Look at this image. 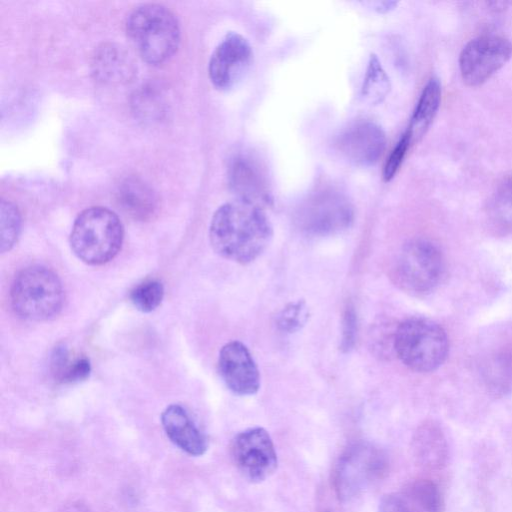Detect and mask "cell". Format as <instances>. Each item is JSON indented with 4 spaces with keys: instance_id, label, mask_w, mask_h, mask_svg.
I'll return each mask as SVG.
<instances>
[{
    "instance_id": "cell-1",
    "label": "cell",
    "mask_w": 512,
    "mask_h": 512,
    "mask_svg": "<svg viewBox=\"0 0 512 512\" xmlns=\"http://www.w3.org/2000/svg\"><path fill=\"white\" fill-rule=\"evenodd\" d=\"M272 236V225L263 207L239 199L220 206L209 227L213 250L242 265L257 259L269 246Z\"/></svg>"
},
{
    "instance_id": "cell-2",
    "label": "cell",
    "mask_w": 512,
    "mask_h": 512,
    "mask_svg": "<svg viewBox=\"0 0 512 512\" xmlns=\"http://www.w3.org/2000/svg\"><path fill=\"white\" fill-rule=\"evenodd\" d=\"M126 30L140 57L149 64L167 61L178 49V20L163 5L144 4L134 9L128 16Z\"/></svg>"
},
{
    "instance_id": "cell-3",
    "label": "cell",
    "mask_w": 512,
    "mask_h": 512,
    "mask_svg": "<svg viewBox=\"0 0 512 512\" xmlns=\"http://www.w3.org/2000/svg\"><path fill=\"white\" fill-rule=\"evenodd\" d=\"M124 237L122 223L108 208L94 206L75 219L70 233L73 253L84 263L102 265L120 251Z\"/></svg>"
},
{
    "instance_id": "cell-4",
    "label": "cell",
    "mask_w": 512,
    "mask_h": 512,
    "mask_svg": "<svg viewBox=\"0 0 512 512\" xmlns=\"http://www.w3.org/2000/svg\"><path fill=\"white\" fill-rule=\"evenodd\" d=\"M449 341L445 330L433 320L411 317L397 324L394 353L409 369L431 372L445 361Z\"/></svg>"
},
{
    "instance_id": "cell-5",
    "label": "cell",
    "mask_w": 512,
    "mask_h": 512,
    "mask_svg": "<svg viewBox=\"0 0 512 512\" xmlns=\"http://www.w3.org/2000/svg\"><path fill=\"white\" fill-rule=\"evenodd\" d=\"M10 300L14 312L30 321H45L55 317L62 309L64 290L51 269L32 265L15 276Z\"/></svg>"
},
{
    "instance_id": "cell-6",
    "label": "cell",
    "mask_w": 512,
    "mask_h": 512,
    "mask_svg": "<svg viewBox=\"0 0 512 512\" xmlns=\"http://www.w3.org/2000/svg\"><path fill=\"white\" fill-rule=\"evenodd\" d=\"M444 270L445 262L439 247L430 240L416 238L401 248L392 277L403 290L425 294L438 286Z\"/></svg>"
},
{
    "instance_id": "cell-7",
    "label": "cell",
    "mask_w": 512,
    "mask_h": 512,
    "mask_svg": "<svg viewBox=\"0 0 512 512\" xmlns=\"http://www.w3.org/2000/svg\"><path fill=\"white\" fill-rule=\"evenodd\" d=\"M388 470L386 454L378 447L356 443L342 454L336 467L334 486L342 501H349L380 480Z\"/></svg>"
},
{
    "instance_id": "cell-8",
    "label": "cell",
    "mask_w": 512,
    "mask_h": 512,
    "mask_svg": "<svg viewBox=\"0 0 512 512\" xmlns=\"http://www.w3.org/2000/svg\"><path fill=\"white\" fill-rule=\"evenodd\" d=\"M351 203L336 191L324 190L311 195L298 209L296 223L306 234L325 236L347 229L353 222Z\"/></svg>"
},
{
    "instance_id": "cell-9",
    "label": "cell",
    "mask_w": 512,
    "mask_h": 512,
    "mask_svg": "<svg viewBox=\"0 0 512 512\" xmlns=\"http://www.w3.org/2000/svg\"><path fill=\"white\" fill-rule=\"evenodd\" d=\"M512 56V43L499 35L470 40L459 56V69L468 86H479L501 69Z\"/></svg>"
},
{
    "instance_id": "cell-10",
    "label": "cell",
    "mask_w": 512,
    "mask_h": 512,
    "mask_svg": "<svg viewBox=\"0 0 512 512\" xmlns=\"http://www.w3.org/2000/svg\"><path fill=\"white\" fill-rule=\"evenodd\" d=\"M231 455L237 469L250 482L266 480L277 468L273 441L262 427L238 433L231 443Z\"/></svg>"
},
{
    "instance_id": "cell-11",
    "label": "cell",
    "mask_w": 512,
    "mask_h": 512,
    "mask_svg": "<svg viewBox=\"0 0 512 512\" xmlns=\"http://www.w3.org/2000/svg\"><path fill=\"white\" fill-rule=\"evenodd\" d=\"M253 62V50L242 35L228 33L213 51L208 74L212 84L227 90L239 83L249 71Z\"/></svg>"
},
{
    "instance_id": "cell-12",
    "label": "cell",
    "mask_w": 512,
    "mask_h": 512,
    "mask_svg": "<svg viewBox=\"0 0 512 512\" xmlns=\"http://www.w3.org/2000/svg\"><path fill=\"white\" fill-rule=\"evenodd\" d=\"M386 146L383 129L371 120L359 119L348 124L337 136L335 147L342 157L358 166H371Z\"/></svg>"
},
{
    "instance_id": "cell-13",
    "label": "cell",
    "mask_w": 512,
    "mask_h": 512,
    "mask_svg": "<svg viewBox=\"0 0 512 512\" xmlns=\"http://www.w3.org/2000/svg\"><path fill=\"white\" fill-rule=\"evenodd\" d=\"M218 370L225 385L237 395H253L260 388L258 367L248 348L240 341H230L221 348Z\"/></svg>"
},
{
    "instance_id": "cell-14",
    "label": "cell",
    "mask_w": 512,
    "mask_h": 512,
    "mask_svg": "<svg viewBox=\"0 0 512 512\" xmlns=\"http://www.w3.org/2000/svg\"><path fill=\"white\" fill-rule=\"evenodd\" d=\"M161 424L170 441L182 451L192 456L206 452L208 441L205 434L181 405L166 407L161 414Z\"/></svg>"
},
{
    "instance_id": "cell-15",
    "label": "cell",
    "mask_w": 512,
    "mask_h": 512,
    "mask_svg": "<svg viewBox=\"0 0 512 512\" xmlns=\"http://www.w3.org/2000/svg\"><path fill=\"white\" fill-rule=\"evenodd\" d=\"M259 167L246 157L235 158L229 168V184L237 199L263 207L270 197Z\"/></svg>"
},
{
    "instance_id": "cell-16",
    "label": "cell",
    "mask_w": 512,
    "mask_h": 512,
    "mask_svg": "<svg viewBox=\"0 0 512 512\" xmlns=\"http://www.w3.org/2000/svg\"><path fill=\"white\" fill-rule=\"evenodd\" d=\"M414 451L418 461L429 469L440 470L447 465L448 440L437 422L427 421L418 428L414 438Z\"/></svg>"
},
{
    "instance_id": "cell-17",
    "label": "cell",
    "mask_w": 512,
    "mask_h": 512,
    "mask_svg": "<svg viewBox=\"0 0 512 512\" xmlns=\"http://www.w3.org/2000/svg\"><path fill=\"white\" fill-rule=\"evenodd\" d=\"M117 201L124 213L136 220L150 219L157 209L155 193L136 177L122 181L117 190Z\"/></svg>"
},
{
    "instance_id": "cell-18",
    "label": "cell",
    "mask_w": 512,
    "mask_h": 512,
    "mask_svg": "<svg viewBox=\"0 0 512 512\" xmlns=\"http://www.w3.org/2000/svg\"><path fill=\"white\" fill-rule=\"evenodd\" d=\"M441 102V85L437 78L432 77L426 83L413 112L410 125L406 132L411 142L419 140L426 132L437 114Z\"/></svg>"
},
{
    "instance_id": "cell-19",
    "label": "cell",
    "mask_w": 512,
    "mask_h": 512,
    "mask_svg": "<svg viewBox=\"0 0 512 512\" xmlns=\"http://www.w3.org/2000/svg\"><path fill=\"white\" fill-rule=\"evenodd\" d=\"M483 375L490 392L507 393L512 386V350L505 348L493 354L485 363Z\"/></svg>"
},
{
    "instance_id": "cell-20",
    "label": "cell",
    "mask_w": 512,
    "mask_h": 512,
    "mask_svg": "<svg viewBox=\"0 0 512 512\" xmlns=\"http://www.w3.org/2000/svg\"><path fill=\"white\" fill-rule=\"evenodd\" d=\"M94 67L96 73L108 81H121L132 72L129 55L113 45L104 46L96 54Z\"/></svg>"
},
{
    "instance_id": "cell-21",
    "label": "cell",
    "mask_w": 512,
    "mask_h": 512,
    "mask_svg": "<svg viewBox=\"0 0 512 512\" xmlns=\"http://www.w3.org/2000/svg\"><path fill=\"white\" fill-rule=\"evenodd\" d=\"M388 75L375 55H371L366 69L361 95L372 105L381 103L390 91Z\"/></svg>"
},
{
    "instance_id": "cell-22",
    "label": "cell",
    "mask_w": 512,
    "mask_h": 512,
    "mask_svg": "<svg viewBox=\"0 0 512 512\" xmlns=\"http://www.w3.org/2000/svg\"><path fill=\"white\" fill-rule=\"evenodd\" d=\"M489 214L497 226L512 232V175L497 185L489 203Z\"/></svg>"
},
{
    "instance_id": "cell-23",
    "label": "cell",
    "mask_w": 512,
    "mask_h": 512,
    "mask_svg": "<svg viewBox=\"0 0 512 512\" xmlns=\"http://www.w3.org/2000/svg\"><path fill=\"white\" fill-rule=\"evenodd\" d=\"M424 512H444L445 502L439 487L431 480L417 479L403 488Z\"/></svg>"
},
{
    "instance_id": "cell-24",
    "label": "cell",
    "mask_w": 512,
    "mask_h": 512,
    "mask_svg": "<svg viewBox=\"0 0 512 512\" xmlns=\"http://www.w3.org/2000/svg\"><path fill=\"white\" fill-rule=\"evenodd\" d=\"M164 297L163 284L158 280H146L133 288L130 301L133 306L144 313L154 311Z\"/></svg>"
},
{
    "instance_id": "cell-25",
    "label": "cell",
    "mask_w": 512,
    "mask_h": 512,
    "mask_svg": "<svg viewBox=\"0 0 512 512\" xmlns=\"http://www.w3.org/2000/svg\"><path fill=\"white\" fill-rule=\"evenodd\" d=\"M1 252L10 251L18 240L21 230V215L10 201H1Z\"/></svg>"
},
{
    "instance_id": "cell-26",
    "label": "cell",
    "mask_w": 512,
    "mask_h": 512,
    "mask_svg": "<svg viewBox=\"0 0 512 512\" xmlns=\"http://www.w3.org/2000/svg\"><path fill=\"white\" fill-rule=\"evenodd\" d=\"M397 325L387 320H379L369 332L371 351L379 358H389L394 353V339Z\"/></svg>"
},
{
    "instance_id": "cell-27",
    "label": "cell",
    "mask_w": 512,
    "mask_h": 512,
    "mask_svg": "<svg viewBox=\"0 0 512 512\" xmlns=\"http://www.w3.org/2000/svg\"><path fill=\"white\" fill-rule=\"evenodd\" d=\"M309 309L304 300L287 304L277 315V328L285 333L299 331L308 321Z\"/></svg>"
},
{
    "instance_id": "cell-28",
    "label": "cell",
    "mask_w": 512,
    "mask_h": 512,
    "mask_svg": "<svg viewBox=\"0 0 512 512\" xmlns=\"http://www.w3.org/2000/svg\"><path fill=\"white\" fill-rule=\"evenodd\" d=\"M379 512H424L418 503L404 490L382 497Z\"/></svg>"
},
{
    "instance_id": "cell-29",
    "label": "cell",
    "mask_w": 512,
    "mask_h": 512,
    "mask_svg": "<svg viewBox=\"0 0 512 512\" xmlns=\"http://www.w3.org/2000/svg\"><path fill=\"white\" fill-rule=\"evenodd\" d=\"M357 315L354 306L348 303L343 312L340 349L349 352L353 349L357 337Z\"/></svg>"
},
{
    "instance_id": "cell-30",
    "label": "cell",
    "mask_w": 512,
    "mask_h": 512,
    "mask_svg": "<svg viewBox=\"0 0 512 512\" xmlns=\"http://www.w3.org/2000/svg\"><path fill=\"white\" fill-rule=\"evenodd\" d=\"M411 143L409 134L405 132L385 163L383 169V178L385 181H390L396 175Z\"/></svg>"
},
{
    "instance_id": "cell-31",
    "label": "cell",
    "mask_w": 512,
    "mask_h": 512,
    "mask_svg": "<svg viewBox=\"0 0 512 512\" xmlns=\"http://www.w3.org/2000/svg\"><path fill=\"white\" fill-rule=\"evenodd\" d=\"M73 359L65 344H59L53 349L50 356V371L56 381L62 382Z\"/></svg>"
},
{
    "instance_id": "cell-32",
    "label": "cell",
    "mask_w": 512,
    "mask_h": 512,
    "mask_svg": "<svg viewBox=\"0 0 512 512\" xmlns=\"http://www.w3.org/2000/svg\"><path fill=\"white\" fill-rule=\"evenodd\" d=\"M91 372V364L87 357H75L67 370L62 383H76L87 379Z\"/></svg>"
},
{
    "instance_id": "cell-33",
    "label": "cell",
    "mask_w": 512,
    "mask_h": 512,
    "mask_svg": "<svg viewBox=\"0 0 512 512\" xmlns=\"http://www.w3.org/2000/svg\"><path fill=\"white\" fill-rule=\"evenodd\" d=\"M396 5H397V2H394V1L372 2V6L378 12H388L389 10H392Z\"/></svg>"
},
{
    "instance_id": "cell-34",
    "label": "cell",
    "mask_w": 512,
    "mask_h": 512,
    "mask_svg": "<svg viewBox=\"0 0 512 512\" xmlns=\"http://www.w3.org/2000/svg\"><path fill=\"white\" fill-rule=\"evenodd\" d=\"M510 4H512V2H505V1L487 2V5L490 6V8L494 11H503Z\"/></svg>"
}]
</instances>
